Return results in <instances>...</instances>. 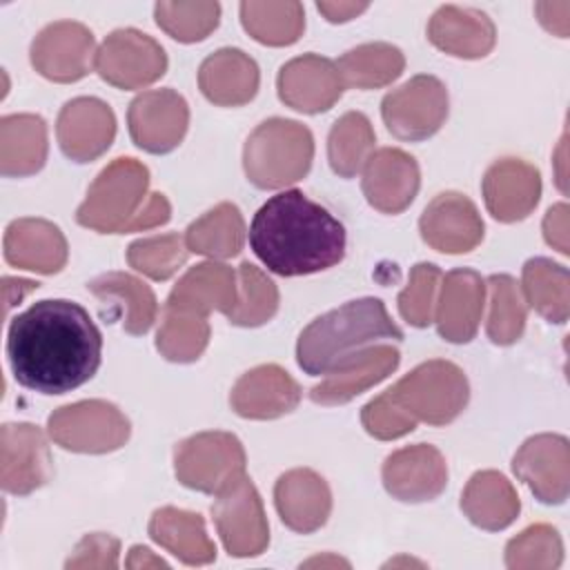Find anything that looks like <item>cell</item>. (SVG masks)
<instances>
[{"label":"cell","instance_id":"obj_1","mask_svg":"<svg viewBox=\"0 0 570 570\" xmlns=\"http://www.w3.org/2000/svg\"><path fill=\"white\" fill-rule=\"evenodd\" d=\"M7 358L22 387L49 396L67 394L100 367L102 334L82 305L45 298L11 318Z\"/></svg>","mask_w":570,"mask_h":570},{"label":"cell","instance_id":"obj_2","mask_svg":"<svg viewBox=\"0 0 570 570\" xmlns=\"http://www.w3.org/2000/svg\"><path fill=\"white\" fill-rule=\"evenodd\" d=\"M345 227L301 189L267 198L249 225V247L278 276H305L338 265L345 256Z\"/></svg>","mask_w":570,"mask_h":570},{"label":"cell","instance_id":"obj_3","mask_svg":"<svg viewBox=\"0 0 570 570\" xmlns=\"http://www.w3.org/2000/svg\"><path fill=\"white\" fill-rule=\"evenodd\" d=\"M381 298L350 301L314 318L298 336L296 361L309 376H330L356 363L379 341H401Z\"/></svg>","mask_w":570,"mask_h":570},{"label":"cell","instance_id":"obj_4","mask_svg":"<svg viewBox=\"0 0 570 570\" xmlns=\"http://www.w3.org/2000/svg\"><path fill=\"white\" fill-rule=\"evenodd\" d=\"M314 142L307 127L272 118L261 122L245 142V174L261 189L301 180L312 165Z\"/></svg>","mask_w":570,"mask_h":570},{"label":"cell","instance_id":"obj_5","mask_svg":"<svg viewBox=\"0 0 570 570\" xmlns=\"http://www.w3.org/2000/svg\"><path fill=\"white\" fill-rule=\"evenodd\" d=\"M147 178L145 165L134 158H116L89 187L76 220L96 232H127L140 214Z\"/></svg>","mask_w":570,"mask_h":570},{"label":"cell","instance_id":"obj_6","mask_svg":"<svg viewBox=\"0 0 570 570\" xmlns=\"http://www.w3.org/2000/svg\"><path fill=\"white\" fill-rule=\"evenodd\" d=\"M387 396L414 421L445 425L468 403V381L450 361H428L403 376Z\"/></svg>","mask_w":570,"mask_h":570},{"label":"cell","instance_id":"obj_7","mask_svg":"<svg viewBox=\"0 0 570 570\" xmlns=\"http://www.w3.org/2000/svg\"><path fill=\"white\" fill-rule=\"evenodd\" d=\"M176 476L183 485L220 494L245 476L240 441L227 432H203L176 448Z\"/></svg>","mask_w":570,"mask_h":570},{"label":"cell","instance_id":"obj_8","mask_svg":"<svg viewBox=\"0 0 570 570\" xmlns=\"http://www.w3.org/2000/svg\"><path fill=\"white\" fill-rule=\"evenodd\" d=\"M51 439L71 452H111L129 436V421L107 401H80L49 416Z\"/></svg>","mask_w":570,"mask_h":570},{"label":"cell","instance_id":"obj_9","mask_svg":"<svg viewBox=\"0 0 570 570\" xmlns=\"http://www.w3.org/2000/svg\"><path fill=\"white\" fill-rule=\"evenodd\" d=\"M387 131L399 140H425L448 116V91L434 76H414L381 102Z\"/></svg>","mask_w":570,"mask_h":570},{"label":"cell","instance_id":"obj_10","mask_svg":"<svg viewBox=\"0 0 570 570\" xmlns=\"http://www.w3.org/2000/svg\"><path fill=\"white\" fill-rule=\"evenodd\" d=\"M167 69L163 47L136 29H118L100 45L96 71L120 89H138L158 80Z\"/></svg>","mask_w":570,"mask_h":570},{"label":"cell","instance_id":"obj_11","mask_svg":"<svg viewBox=\"0 0 570 570\" xmlns=\"http://www.w3.org/2000/svg\"><path fill=\"white\" fill-rule=\"evenodd\" d=\"M212 514L229 554L252 557L267 546L269 534L261 497L247 476L218 494Z\"/></svg>","mask_w":570,"mask_h":570},{"label":"cell","instance_id":"obj_12","mask_svg":"<svg viewBox=\"0 0 570 570\" xmlns=\"http://www.w3.org/2000/svg\"><path fill=\"white\" fill-rule=\"evenodd\" d=\"M129 134L134 142L151 154L171 151L187 131V102L171 89L147 91L129 105Z\"/></svg>","mask_w":570,"mask_h":570},{"label":"cell","instance_id":"obj_13","mask_svg":"<svg viewBox=\"0 0 570 570\" xmlns=\"http://www.w3.org/2000/svg\"><path fill=\"white\" fill-rule=\"evenodd\" d=\"M94 56V36L78 22H53L31 45V65L56 82H73L87 76Z\"/></svg>","mask_w":570,"mask_h":570},{"label":"cell","instance_id":"obj_14","mask_svg":"<svg viewBox=\"0 0 570 570\" xmlns=\"http://www.w3.org/2000/svg\"><path fill=\"white\" fill-rule=\"evenodd\" d=\"M2 490L29 494L51 476V456L45 436L29 423H7L0 434Z\"/></svg>","mask_w":570,"mask_h":570},{"label":"cell","instance_id":"obj_15","mask_svg":"<svg viewBox=\"0 0 570 570\" xmlns=\"http://www.w3.org/2000/svg\"><path fill=\"white\" fill-rule=\"evenodd\" d=\"M448 468L441 452L419 443L396 450L383 463V485L399 501H430L443 492Z\"/></svg>","mask_w":570,"mask_h":570},{"label":"cell","instance_id":"obj_16","mask_svg":"<svg viewBox=\"0 0 570 570\" xmlns=\"http://www.w3.org/2000/svg\"><path fill=\"white\" fill-rule=\"evenodd\" d=\"M419 227L423 240L445 254H465L483 238V220L474 203L454 191L439 194L425 207Z\"/></svg>","mask_w":570,"mask_h":570},{"label":"cell","instance_id":"obj_17","mask_svg":"<svg viewBox=\"0 0 570 570\" xmlns=\"http://www.w3.org/2000/svg\"><path fill=\"white\" fill-rule=\"evenodd\" d=\"M58 142L65 156L89 163L109 149L116 134V118L98 98H76L58 116Z\"/></svg>","mask_w":570,"mask_h":570},{"label":"cell","instance_id":"obj_18","mask_svg":"<svg viewBox=\"0 0 570 570\" xmlns=\"http://www.w3.org/2000/svg\"><path fill=\"white\" fill-rule=\"evenodd\" d=\"M343 82L332 60L307 53L283 65L278 73V96L303 114L327 111L341 96Z\"/></svg>","mask_w":570,"mask_h":570},{"label":"cell","instance_id":"obj_19","mask_svg":"<svg viewBox=\"0 0 570 570\" xmlns=\"http://www.w3.org/2000/svg\"><path fill=\"white\" fill-rule=\"evenodd\" d=\"M363 194L367 203L383 214L403 212L416 196L419 167L401 149H379L363 165Z\"/></svg>","mask_w":570,"mask_h":570},{"label":"cell","instance_id":"obj_20","mask_svg":"<svg viewBox=\"0 0 570 570\" xmlns=\"http://www.w3.org/2000/svg\"><path fill=\"white\" fill-rule=\"evenodd\" d=\"M541 194L539 171L517 158L494 163L483 178V196L497 220L514 223L525 218Z\"/></svg>","mask_w":570,"mask_h":570},{"label":"cell","instance_id":"obj_21","mask_svg":"<svg viewBox=\"0 0 570 570\" xmlns=\"http://www.w3.org/2000/svg\"><path fill=\"white\" fill-rule=\"evenodd\" d=\"M301 387L278 365H261L243 374L232 390V407L245 419H276L296 407Z\"/></svg>","mask_w":570,"mask_h":570},{"label":"cell","instance_id":"obj_22","mask_svg":"<svg viewBox=\"0 0 570 570\" xmlns=\"http://www.w3.org/2000/svg\"><path fill=\"white\" fill-rule=\"evenodd\" d=\"M4 261L22 269L56 274L67 261V240L49 220L20 218L4 232Z\"/></svg>","mask_w":570,"mask_h":570},{"label":"cell","instance_id":"obj_23","mask_svg":"<svg viewBox=\"0 0 570 570\" xmlns=\"http://www.w3.org/2000/svg\"><path fill=\"white\" fill-rule=\"evenodd\" d=\"M483 281L472 269H452L443 278L436 312L439 334L450 343H468L476 334L483 312Z\"/></svg>","mask_w":570,"mask_h":570},{"label":"cell","instance_id":"obj_24","mask_svg":"<svg viewBox=\"0 0 570 570\" xmlns=\"http://www.w3.org/2000/svg\"><path fill=\"white\" fill-rule=\"evenodd\" d=\"M276 510L296 532H314L327 521L332 499L325 481L312 470H292L276 481Z\"/></svg>","mask_w":570,"mask_h":570},{"label":"cell","instance_id":"obj_25","mask_svg":"<svg viewBox=\"0 0 570 570\" xmlns=\"http://www.w3.org/2000/svg\"><path fill=\"white\" fill-rule=\"evenodd\" d=\"M236 285L234 272L220 263H203L191 267L178 285L171 289L167 305L169 309H183L205 316L212 309L232 314L236 307Z\"/></svg>","mask_w":570,"mask_h":570},{"label":"cell","instance_id":"obj_26","mask_svg":"<svg viewBox=\"0 0 570 570\" xmlns=\"http://www.w3.org/2000/svg\"><path fill=\"white\" fill-rule=\"evenodd\" d=\"M434 47L459 58H481L494 47V24L483 11L441 7L428 27Z\"/></svg>","mask_w":570,"mask_h":570},{"label":"cell","instance_id":"obj_27","mask_svg":"<svg viewBox=\"0 0 570 570\" xmlns=\"http://www.w3.org/2000/svg\"><path fill=\"white\" fill-rule=\"evenodd\" d=\"M198 82L207 100L236 107L256 96L258 67L240 49H220L200 65Z\"/></svg>","mask_w":570,"mask_h":570},{"label":"cell","instance_id":"obj_28","mask_svg":"<svg viewBox=\"0 0 570 570\" xmlns=\"http://www.w3.org/2000/svg\"><path fill=\"white\" fill-rule=\"evenodd\" d=\"M566 463L568 441L563 436L541 434L523 443V448L514 456L512 468L514 474L523 479L543 503H561L566 499V490H561L552 481V474H557L559 479H568Z\"/></svg>","mask_w":570,"mask_h":570},{"label":"cell","instance_id":"obj_29","mask_svg":"<svg viewBox=\"0 0 570 570\" xmlns=\"http://www.w3.org/2000/svg\"><path fill=\"white\" fill-rule=\"evenodd\" d=\"M47 158V127L40 116L20 114L0 120L2 176L36 174Z\"/></svg>","mask_w":570,"mask_h":570},{"label":"cell","instance_id":"obj_30","mask_svg":"<svg viewBox=\"0 0 570 570\" xmlns=\"http://www.w3.org/2000/svg\"><path fill=\"white\" fill-rule=\"evenodd\" d=\"M399 365V350L392 345H374L350 367L330 374L321 385L309 390V399L321 405H336L354 399L370 385L383 381Z\"/></svg>","mask_w":570,"mask_h":570},{"label":"cell","instance_id":"obj_31","mask_svg":"<svg viewBox=\"0 0 570 570\" xmlns=\"http://www.w3.org/2000/svg\"><path fill=\"white\" fill-rule=\"evenodd\" d=\"M149 534L158 546L167 548L189 566L216 559V548L205 534V521L200 514L176 508L156 510L149 521Z\"/></svg>","mask_w":570,"mask_h":570},{"label":"cell","instance_id":"obj_32","mask_svg":"<svg viewBox=\"0 0 570 570\" xmlns=\"http://www.w3.org/2000/svg\"><path fill=\"white\" fill-rule=\"evenodd\" d=\"M461 508L474 525L485 530H501L514 521L519 512V499L503 474L485 470L470 479L461 497Z\"/></svg>","mask_w":570,"mask_h":570},{"label":"cell","instance_id":"obj_33","mask_svg":"<svg viewBox=\"0 0 570 570\" xmlns=\"http://www.w3.org/2000/svg\"><path fill=\"white\" fill-rule=\"evenodd\" d=\"M87 289L100 301H120L118 316L129 334H145L151 327L156 318V298L142 281L122 272H109L94 278Z\"/></svg>","mask_w":570,"mask_h":570},{"label":"cell","instance_id":"obj_34","mask_svg":"<svg viewBox=\"0 0 570 570\" xmlns=\"http://www.w3.org/2000/svg\"><path fill=\"white\" fill-rule=\"evenodd\" d=\"M243 218L236 205L220 203L203 218L191 223L185 234V245L189 252L205 254L212 258L236 256L243 247Z\"/></svg>","mask_w":570,"mask_h":570},{"label":"cell","instance_id":"obj_35","mask_svg":"<svg viewBox=\"0 0 570 570\" xmlns=\"http://www.w3.org/2000/svg\"><path fill=\"white\" fill-rule=\"evenodd\" d=\"M403 65L405 60L401 49L385 42H370L343 53L336 62V69L343 85L356 89H372L399 78Z\"/></svg>","mask_w":570,"mask_h":570},{"label":"cell","instance_id":"obj_36","mask_svg":"<svg viewBox=\"0 0 570 570\" xmlns=\"http://www.w3.org/2000/svg\"><path fill=\"white\" fill-rule=\"evenodd\" d=\"M243 27L263 45H292L298 40L305 20L298 2H243Z\"/></svg>","mask_w":570,"mask_h":570},{"label":"cell","instance_id":"obj_37","mask_svg":"<svg viewBox=\"0 0 570 570\" xmlns=\"http://www.w3.org/2000/svg\"><path fill=\"white\" fill-rule=\"evenodd\" d=\"M372 145L374 131L370 127V120L361 111L345 114L334 122L327 140V156L332 169L343 178H352L367 163Z\"/></svg>","mask_w":570,"mask_h":570},{"label":"cell","instance_id":"obj_38","mask_svg":"<svg viewBox=\"0 0 570 570\" xmlns=\"http://www.w3.org/2000/svg\"><path fill=\"white\" fill-rule=\"evenodd\" d=\"M209 338L207 318L194 312L165 307L163 325L156 336V347L169 361H196Z\"/></svg>","mask_w":570,"mask_h":570},{"label":"cell","instance_id":"obj_39","mask_svg":"<svg viewBox=\"0 0 570 570\" xmlns=\"http://www.w3.org/2000/svg\"><path fill=\"white\" fill-rule=\"evenodd\" d=\"M566 272L561 265L548 261V258H532L523 265V287H525V296L530 301L532 307L539 309V314H543L548 321L554 323H566V285L568 283H559L554 285V278ZM568 278V276H566ZM561 278V281H566Z\"/></svg>","mask_w":570,"mask_h":570},{"label":"cell","instance_id":"obj_40","mask_svg":"<svg viewBox=\"0 0 570 570\" xmlns=\"http://www.w3.org/2000/svg\"><path fill=\"white\" fill-rule=\"evenodd\" d=\"M488 285H490V298H492L488 336L497 345H510L523 332V321H525L523 301L519 296L517 283L505 274L490 276Z\"/></svg>","mask_w":570,"mask_h":570},{"label":"cell","instance_id":"obj_41","mask_svg":"<svg viewBox=\"0 0 570 570\" xmlns=\"http://www.w3.org/2000/svg\"><path fill=\"white\" fill-rule=\"evenodd\" d=\"M156 22L180 42L203 40L218 24V2H158Z\"/></svg>","mask_w":570,"mask_h":570},{"label":"cell","instance_id":"obj_42","mask_svg":"<svg viewBox=\"0 0 570 570\" xmlns=\"http://www.w3.org/2000/svg\"><path fill=\"white\" fill-rule=\"evenodd\" d=\"M243 298L236 303L234 312L229 314V323L234 325H263L269 321L278 305V292L274 283L252 263H243L238 269Z\"/></svg>","mask_w":570,"mask_h":570},{"label":"cell","instance_id":"obj_43","mask_svg":"<svg viewBox=\"0 0 570 570\" xmlns=\"http://www.w3.org/2000/svg\"><path fill=\"white\" fill-rule=\"evenodd\" d=\"M187 258V245L178 234L140 238L129 245L127 261L134 269L147 274L149 278H169Z\"/></svg>","mask_w":570,"mask_h":570},{"label":"cell","instance_id":"obj_44","mask_svg":"<svg viewBox=\"0 0 570 570\" xmlns=\"http://www.w3.org/2000/svg\"><path fill=\"white\" fill-rule=\"evenodd\" d=\"M439 278H441V272L432 263H419L412 269L407 287L399 294V312L410 325L425 327L432 323L434 292H436Z\"/></svg>","mask_w":570,"mask_h":570},{"label":"cell","instance_id":"obj_45","mask_svg":"<svg viewBox=\"0 0 570 570\" xmlns=\"http://www.w3.org/2000/svg\"><path fill=\"white\" fill-rule=\"evenodd\" d=\"M361 421H363L365 430L376 439H399V436L412 432L416 425V421L405 410H401L387 396V392H383L381 396H376L374 401H370L363 407Z\"/></svg>","mask_w":570,"mask_h":570},{"label":"cell","instance_id":"obj_46","mask_svg":"<svg viewBox=\"0 0 570 570\" xmlns=\"http://www.w3.org/2000/svg\"><path fill=\"white\" fill-rule=\"evenodd\" d=\"M169 220V203L163 194H151L145 212H140L134 223L129 225L127 232H134V229H147V227H156V225H163Z\"/></svg>","mask_w":570,"mask_h":570},{"label":"cell","instance_id":"obj_47","mask_svg":"<svg viewBox=\"0 0 570 570\" xmlns=\"http://www.w3.org/2000/svg\"><path fill=\"white\" fill-rule=\"evenodd\" d=\"M316 9L321 13H325V18L330 22H347L354 16H358L361 11H365L367 4L365 2H338V4L336 2H318Z\"/></svg>","mask_w":570,"mask_h":570}]
</instances>
